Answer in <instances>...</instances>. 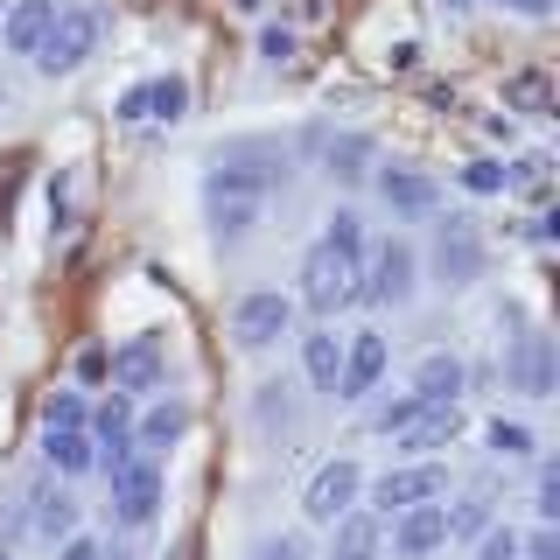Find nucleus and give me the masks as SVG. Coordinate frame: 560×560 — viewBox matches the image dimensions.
Returning <instances> with one entry per match:
<instances>
[{
  "label": "nucleus",
  "instance_id": "nucleus-1",
  "mask_svg": "<svg viewBox=\"0 0 560 560\" xmlns=\"http://www.w3.org/2000/svg\"><path fill=\"white\" fill-rule=\"evenodd\" d=\"M288 175V154L273 140H232V148L210 162L203 175V197H238V203H267Z\"/></svg>",
  "mask_w": 560,
  "mask_h": 560
},
{
  "label": "nucleus",
  "instance_id": "nucleus-2",
  "mask_svg": "<svg viewBox=\"0 0 560 560\" xmlns=\"http://www.w3.org/2000/svg\"><path fill=\"white\" fill-rule=\"evenodd\" d=\"M358 267H364L358 253H337V245L315 238L308 253H302V302H308L315 315L350 308V302H358Z\"/></svg>",
  "mask_w": 560,
  "mask_h": 560
},
{
  "label": "nucleus",
  "instance_id": "nucleus-3",
  "mask_svg": "<svg viewBox=\"0 0 560 560\" xmlns=\"http://www.w3.org/2000/svg\"><path fill=\"white\" fill-rule=\"evenodd\" d=\"M98 35H105V14L98 8H57L43 49H35V70H43V78H70V70L98 49Z\"/></svg>",
  "mask_w": 560,
  "mask_h": 560
},
{
  "label": "nucleus",
  "instance_id": "nucleus-4",
  "mask_svg": "<svg viewBox=\"0 0 560 560\" xmlns=\"http://www.w3.org/2000/svg\"><path fill=\"white\" fill-rule=\"evenodd\" d=\"M442 498H448V469L442 463H399V469H385L372 483V504L385 518L413 512V504H442Z\"/></svg>",
  "mask_w": 560,
  "mask_h": 560
},
{
  "label": "nucleus",
  "instance_id": "nucleus-5",
  "mask_svg": "<svg viewBox=\"0 0 560 560\" xmlns=\"http://www.w3.org/2000/svg\"><path fill=\"white\" fill-rule=\"evenodd\" d=\"M358 498H364V469L350 463V455H337V463H323V469L308 477V490H302V512H308L315 525H337V518L358 512Z\"/></svg>",
  "mask_w": 560,
  "mask_h": 560
},
{
  "label": "nucleus",
  "instance_id": "nucleus-6",
  "mask_svg": "<svg viewBox=\"0 0 560 560\" xmlns=\"http://www.w3.org/2000/svg\"><path fill=\"white\" fill-rule=\"evenodd\" d=\"M105 477H113V518L119 525L154 518V504H162V463H154V455H127V463H113Z\"/></svg>",
  "mask_w": 560,
  "mask_h": 560
},
{
  "label": "nucleus",
  "instance_id": "nucleus-7",
  "mask_svg": "<svg viewBox=\"0 0 560 560\" xmlns=\"http://www.w3.org/2000/svg\"><path fill=\"white\" fill-rule=\"evenodd\" d=\"M413 294V245L407 238H385L372 253V267H358V302L372 308H399Z\"/></svg>",
  "mask_w": 560,
  "mask_h": 560
},
{
  "label": "nucleus",
  "instance_id": "nucleus-8",
  "mask_svg": "<svg viewBox=\"0 0 560 560\" xmlns=\"http://www.w3.org/2000/svg\"><path fill=\"white\" fill-rule=\"evenodd\" d=\"M105 378H113V393H127V399L162 393V378H168V350H162V337H127L113 358H105Z\"/></svg>",
  "mask_w": 560,
  "mask_h": 560
},
{
  "label": "nucleus",
  "instance_id": "nucleus-9",
  "mask_svg": "<svg viewBox=\"0 0 560 560\" xmlns=\"http://www.w3.org/2000/svg\"><path fill=\"white\" fill-rule=\"evenodd\" d=\"M294 329V302L288 294H238V308H232V337H238V350H267V343H280Z\"/></svg>",
  "mask_w": 560,
  "mask_h": 560
},
{
  "label": "nucleus",
  "instance_id": "nucleus-10",
  "mask_svg": "<svg viewBox=\"0 0 560 560\" xmlns=\"http://www.w3.org/2000/svg\"><path fill=\"white\" fill-rule=\"evenodd\" d=\"M504 378H512V393H525V399H553L560 364H553V337H547V329H525V337H512Z\"/></svg>",
  "mask_w": 560,
  "mask_h": 560
},
{
  "label": "nucleus",
  "instance_id": "nucleus-11",
  "mask_svg": "<svg viewBox=\"0 0 560 560\" xmlns=\"http://www.w3.org/2000/svg\"><path fill=\"white\" fill-rule=\"evenodd\" d=\"M308 148H315V162H323L329 183H364L378 162H372V140L364 133H337V127H315L308 133Z\"/></svg>",
  "mask_w": 560,
  "mask_h": 560
},
{
  "label": "nucleus",
  "instance_id": "nucleus-12",
  "mask_svg": "<svg viewBox=\"0 0 560 560\" xmlns=\"http://www.w3.org/2000/svg\"><path fill=\"white\" fill-rule=\"evenodd\" d=\"M434 273H442L448 288H469V280L483 273V238H477V224L448 218L442 232H434Z\"/></svg>",
  "mask_w": 560,
  "mask_h": 560
},
{
  "label": "nucleus",
  "instance_id": "nucleus-13",
  "mask_svg": "<svg viewBox=\"0 0 560 560\" xmlns=\"http://www.w3.org/2000/svg\"><path fill=\"white\" fill-rule=\"evenodd\" d=\"M385 378V337L378 329H358L343 343V372H337V399H372Z\"/></svg>",
  "mask_w": 560,
  "mask_h": 560
},
{
  "label": "nucleus",
  "instance_id": "nucleus-14",
  "mask_svg": "<svg viewBox=\"0 0 560 560\" xmlns=\"http://www.w3.org/2000/svg\"><path fill=\"white\" fill-rule=\"evenodd\" d=\"M448 547V504H413L393 518V553L399 560H428Z\"/></svg>",
  "mask_w": 560,
  "mask_h": 560
},
{
  "label": "nucleus",
  "instance_id": "nucleus-15",
  "mask_svg": "<svg viewBox=\"0 0 560 560\" xmlns=\"http://www.w3.org/2000/svg\"><path fill=\"white\" fill-rule=\"evenodd\" d=\"M189 113V78H148V84H133L127 98H119V119L127 127H140V119H183Z\"/></svg>",
  "mask_w": 560,
  "mask_h": 560
},
{
  "label": "nucleus",
  "instance_id": "nucleus-16",
  "mask_svg": "<svg viewBox=\"0 0 560 560\" xmlns=\"http://www.w3.org/2000/svg\"><path fill=\"white\" fill-rule=\"evenodd\" d=\"M378 197L399 210V218H428V210H442V183L420 168H378Z\"/></svg>",
  "mask_w": 560,
  "mask_h": 560
},
{
  "label": "nucleus",
  "instance_id": "nucleus-17",
  "mask_svg": "<svg viewBox=\"0 0 560 560\" xmlns=\"http://www.w3.org/2000/svg\"><path fill=\"white\" fill-rule=\"evenodd\" d=\"M49 22H57V0H8V22H0V35H8L14 57H35L43 49Z\"/></svg>",
  "mask_w": 560,
  "mask_h": 560
},
{
  "label": "nucleus",
  "instance_id": "nucleus-18",
  "mask_svg": "<svg viewBox=\"0 0 560 560\" xmlns=\"http://www.w3.org/2000/svg\"><path fill=\"white\" fill-rule=\"evenodd\" d=\"M183 434H189V407H183V399H154L148 413H133V448H140V455L183 442Z\"/></svg>",
  "mask_w": 560,
  "mask_h": 560
},
{
  "label": "nucleus",
  "instance_id": "nucleus-19",
  "mask_svg": "<svg viewBox=\"0 0 560 560\" xmlns=\"http://www.w3.org/2000/svg\"><path fill=\"white\" fill-rule=\"evenodd\" d=\"M413 393L428 399V407H455V393H463V358H455V350H428V358L413 364Z\"/></svg>",
  "mask_w": 560,
  "mask_h": 560
},
{
  "label": "nucleus",
  "instance_id": "nucleus-20",
  "mask_svg": "<svg viewBox=\"0 0 560 560\" xmlns=\"http://www.w3.org/2000/svg\"><path fill=\"white\" fill-rule=\"evenodd\" d=\"M28 504H35V533H43V539H70V533H78V504H70V490L57 483V477H43V483H35L28 490Z\"/></svg>",
  "mask_w": 560,
  "mask_h": 560
},
{
  "label": "nucleus",
  "instance_id": "nucleus-21",
  "mask_svg": "<svg viewBox=\"0 0 560 560\" xmlns=\"http://www.w3.org/2000/svg\"><path fill=\"white\" fill-rule=\"evenodd\" d=\"M43 455L57 477H84V469H98V442L84 428H43Z\"/></svg>",
  "mask_w": 560,
  "mask_h": 560
},
{
  "label": "nucleus",
  "instance_id": "nucleus-22",
  "mask_svg": "<svg viewBox=\"0 0 560 560\" xmlns=\"http://www.w3.org/2000/svg\"><path fill=\"white\" fill-rule=\"evenodd\" d=\"M504 113L553 119V113H560V98H553V78H547V70H512V78H504Z\"/></svg>",
  "mask_w": 560,
  "mask_h": 560
},
{
  "label": "nucleus",
  "instance_id": "nucleus-23",
  "mask_svg": "<svg viewBox=\"0 0 560 560\" xmlns=\"http://www.w3.org/2000/svg\"><path fill=\"white\" fill-rule=\"evenodd\" d=\"M302 372L315 393H337V372H343V337L337 329H308L302 337Z\"/></svg>",
  "mask_w": 560,
  "mask_h": 560
},
{
  "label": "nucleus",
  "instance_id": "nucleus-24",
  "mask_svg": "<svg viewBox=\"0 0 560 560\" xmlns=\"http://www.w3.org/2000/svg\"><path fill=\"white\" fill-rule=\"evenodd\" d=\"M455 428H463V407H428L407 434H399V448H413L420 463H428V448H448V442H455Z\"/></svg>",
  "mask_w": 560,
  "mask_h": 560
},
{
  "label": "nucleus",
  "instance_id": "nucleus-25",
  "mask_svg": "<svg viewBox=\"0 0 560 560\" xmlns=\"http://www.w3.org/2000/svg\"><path fill=\"white\" fill-rule=\"evenodd\" d=\"M329 560H378V518L372 512L337 518V547H329Z\"/></svg>",
  "mask_w": 560,
  "mask_h": 560
},
{
  "label": "nucleus",
  "instance_id": "nucleus-26",
  "mask_svg": "<svg viewBox=\"0 0 560 560\" xmlns=\"http://www.w3.org/2000/svg\"><path fill=\"white\" fill-rule=\"evenodd\" d=\"M420 413H428V399H420V393H399V399H378V407H372V428L378 434H407Z\"/></svg>",
  "mask_w": 560,
  "mask_h": 560
},
{
  "label": "nucleus",
  "instance_id": "nucleus-27",
  "mask_svg": "<svg viewBox=\"0 0 560 560\" xmlns=\"http://www.w3.org/2000/svg\"><path fill=\"white\" fill-rule=\"evenodd\" d=\"M547 183H553V162H547V154H525L518 168H504V189H518V197H547Z\"/></svg>",
  "mask_w": 560,
  "mask_h": 560
},
{
  "label": "nucleus",
  "instance_id": "nucleus-28",
  "mask_svg": "<svg viewBox=\"0 0 560 560\" xmlns=\"http://www.w3.org/2000/svg\"><path fill=\"white\" fill-rule=\"evenodd\" d=\"M477 533H490V498H463L448 512V539H477Z\"/></svg>",
  "mask_w": 560,
  "mask_h": 560
},
{
  "label": "nucleus",
  "instance_id": "nucleus-29",
  "mask_svg": "<svg viewBox=\"0 0 560 560\" xmlns=\"http://www.w3.org/2000/svg\"><path fill=\"white\" fill-rule=\"evenodd\" d=\"M490 448H498L504 463H518V455H533V428H525V420H490Z\"/></svg>",
  "mask_w": 560,
  "mask_h": 560
},
{
  "label": "nucleus",
  "instance_id": "nucleus-30",
  "mask_svg": "<svg viewBox=\"0 0 560 560\" xmlns=\"http://www.w3.org/2000/svg\"><path fill=\"white\" fill-rule=\"evenodd\" d=\"M210 218H218V232H224V238H238L245 224L259 218V203H238V197H210Z\"/></svg>",
  "mask_w": 560,
  "mask_h": 560
},
{
  "label": "nucleus",
  "instance_id": "nucleus-31",
  "mask_svg": "<svg viewBox=\"0 0 560 560\" xmlns=\"http://www.w3.org/2000/svg\"><path fill=\"white\" fill-rule=\"evenodd\" d=\"M84 420H92V413H84L78 393H49L43 399V428H84Z\"/></svg>",
  "mask_w": 560,
  "mask_h": 560
},
{
  "label": "nucleus",
  "instance_id": "nucleus-32",
  "mask_svg": "<svg viewBox=\"0 0 560 560\" xmlns=\"http://www.w3.org/2000/svg\"><path fill=\"white\" fill-rule=\"evenodd\" d=\"M323 245H337V253H358V245H364V218H358V210H337V218H329V232H323Z\"/></svg>",
  "mask_w": 560,
  "mask_h": 560
},
{
  "label": "nucleus",
  "instance_id": "nucleus-33",
  "mask_svg": "<svg viewBox=\"0 0 560 560\" xmlns=\"http://www.w3.org/2000/svg\"><path fill=\"white\" fill-rule=\"evenodd\" d=\"M469 560H518V533L512 525H490V533H477V553Z\"/></svg>",
  "mask_w": 560,
  "mask_h": 560
},
{
  "label": "nucleus",
  "instance_id": "nucleus-34",
  "mask_svg": "<svg viewBox=\"0 0 560 560\" xmlns=\"http://www.w3.org/2000/svg\"><path fill=\"white\" fill-rule=\"evenodd\" d=\"M533 512L547 518V525L560 518V469H553V463H539V483H533Z\"/></svg>",
  "mask_w": 560,
  "mask_h": 560
},
{
  "label": "nucleus",
  "instance_id": "nucleus-35",
  "mask_svg": "<svg viewBox=\"0 0 560 560\" xmlns=\"http://www.w3.org/2000/svg\"><path fill=\"white\" fill-rule=\"evenodd\" d=\"M463 189H477V197H498V189H504V168H498V162H469V168H463Z\"/></svg>",
  "mask_w": 560,
  "mask_h": 560
},
{
  "label": "nucleus",
  "instance_id": "nucleus-36",
  "mask_svg": "<svg viewBox=\"0 0 560 560\" xmlns=\"http://www.w3.org/2000/svg\"><path fill=\"white\" fill-rule=\"evenodd\" d=\"M259 57H267V63H288L294 57V28H259Z\"/></svg>",
  "mask_w": 560,
  "mask_h": 560
},
{
  "label": "nucleus",
  "instance_id": "nucleus-37",
  "mask_svg": "<svg viewBox=\"0 0 560 560\" xmlns=\"http://www.w3.org/2000/svg\"><path fill=\"white\" fill-rule=\"evenodd\" d=\"M518 560H560V539H553V525H539L533 539H518Z\"/></svg>",
  "mask_w": 560,
  "mask_h": 560
},
{
  "label": "nucleus",
  "instance_id": "nucleus-38",
  "mask_svg": "<svg viewBox=\"0 0 560 560\" xmlns=\"http://www.w3.org/2000/svg\"><path fill=\"white\" fill-rule=\"evenodd\" d=\"M253 560H308V553H302V539H294V533H280V539H259Z\"/></svg>",
  "mask_w": 560,
  "mask_h": 560
},
{
  "label": "nucleus",
  "instance_id": "nucleus-39",
  "mask_svg": "<svg viewBox=\"0 0 560 560\" xmlns=\"http://www.w3.org/2000/svg\"><path fill=\"white\" fill-rule=\"evenodd\" d=\"M57 560H105V547H98L92 533H70L63 547H57Z\"/></svg>",
  "mask_w": 560,
  "mask_h": 560
},
{
  "label": "nucleus",
  "instance_id": "nucleus-40",
  "mask_svg": "<svg viewBox=\"0 0 560 560\" xmlns=\"http://www.w3.org/2000/svg\"><path fill=\"white\" fill-rule=\"evenodd\" d=\"M498 8H512V14H525V22H547V14H553V0H498Z\"/></svg>",
  "mask_w": 560,
  "mask_h": 560
},
{
  "label": "nucleus",
  "instance_id": "nucleus-41",
  "mask_svg": "<svg viewBox=\"0 0 560 560\" xmlns=\"http://www.w3.org/2000/svg\"><path fill=\"white\" fill-rule=\"evenodd\" d=\"M78 378H84V385L105 378V350H84V358H78Z\"/></svg>",
  "mask_w": 560,
  "mask_h": 560
},
{
  "label": "nucleus",
  "instance_id": "nucleus-42",
  "mask_svg": "<svg viewBox=\"0 0 560 560\" xmlns=\"http://www.w3.org/2000/svg\"><path fill=\"white\" fill-rule=\"evenodd\" d=\"M442 8H455V14H463V8H477V0H442Z\"/></svg>",
  "mask_w": 560,
  "mask_h": 560
},
{
  "label": "nucleus",
  "instance_id": "nucleus-43",
  "mask_svg": "<svg viewBox=\"0 0 560 560\" xmlns=\"http://www.w3.org/2000/svg\"><path fill=\"white\" fill-rule=\"evenodd\" d=\"M0 8H8V0H0Z\"/></svg>",
  "mask_w": 560,
  "mask_h": 560
},
{
  "label": "nucleus",
  "instance_id": "nucleus-44",
  "mask_svg": "<svg viewBox=\"0 0 560 560\" xmlns=\"http://www.w3.org/2000/svg\"><path fill=\"white\" fill-rule=\"evenodd\" d=\"M0 560H8V553H0Z\"/></svg>",
  "mask_w": 560,
  "mask_h": 560
}]
</instances>
